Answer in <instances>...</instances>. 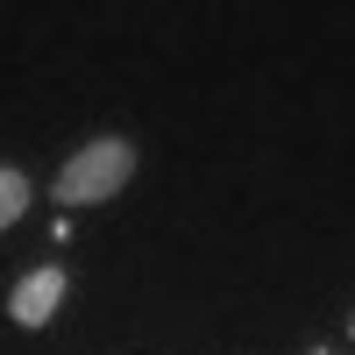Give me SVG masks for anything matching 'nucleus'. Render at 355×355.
<instances>
[{
    "instance_id": "3",
    "label": "nucleus",
    "mask_w": 355,
    "mask_h": 355,
    "mask_svg": "<svg viewBox=\"0 0 355 355\" xmlns=\"http://www.w3.org/2000/svg\"><path fill=\"white\" fill-rule=\"evenodd\" d=\"M21 206H28V178L21 171H0V227L21 220Z\"/></svg>"
},
{
    "instance_id": "1",
    "label": "nucleus",
    "mask_w": 355,
    "mask_h": 355,
    "mask_svg": "<svg viewBox=\"0 0 355 355\" xmlns=\"http://www.w3.org/2000/svg\"><path fill=\"white\" fill-rule=\"evenodd\" d=\"M128 171H135V150L121 135H107V142H85V150L57 171V199L64 206H100V199H114L128 185Z\"/></svg>"
},
{
    "instance_id": "2",
    "label": "nucleus",
    "mask_w": 355,
    "mask_h": 355,
    "mask_svg": "<svg viewBox=\"0 0 355 355\" xmlns=\"http://www.w3.org/2000/svg\"><path fill=\"white\" fill-rule=\"evenodd\" d=\"M57 299H64V270H57V263H50V270H36V277H21V284H15L8 313L21 320V327H43V320L57 313Z\"/></svg>"
}]
</instances>
